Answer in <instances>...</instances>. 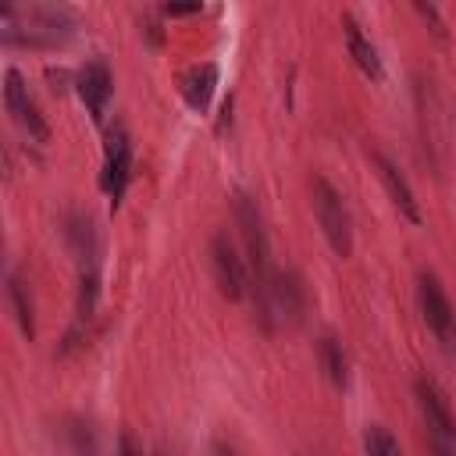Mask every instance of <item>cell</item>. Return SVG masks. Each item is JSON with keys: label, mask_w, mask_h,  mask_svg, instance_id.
<instances>
[{"label": "cell", "mask_w": 456, "mask_h": 456, "mask_svg": "<svg viewBox=\"0 0 456 456\" xmlns=\"http://www.w3.org/2000/svg\"><path fill=\"white\" fill-rule=\"evenodd\" d=\"M317 360H321L324 378L335 388H346L349 385V356H346V346L335 335H321L317 338Z\"/></svg>", "instance_id": "obj_15"}, {"label": "cell", "mask_w": 456, "mask_h": 456, "mask_svg": "<svg viewBox=\"0 0 456 456\" xmlns=\"http://www.w3.org/2000/svg\"><path fill=\"white\" fill-rule=\"evenodd\" d=\"M413 399H417V410L424 417V428H428V438H438V442H452L456 445V413L445 399V392L431 381V378H417L413 381Z\"/></svg>", "instance_id": "obj_5"}, {"label": "cell", "mask_w": 456, "mask_h": 456, "mask_svg": "<svg viewBox=\"0 0 456 456\" xmlns=\"http://www.w3.org/2000/svg\"><path fill=\"white\" fill-rule=\"evenodd\" d=\"M413 11H417L424 21H431V32H435V36H445V25H442V18H438V11H435L431 4H413Z\"/></svg>", "instance_id": "obj_18"}, {"label": "cell", "mask_w": 456, "mask_h": 456, "mask_svg": "<svg viewBox=\"0 0 456 456\" xmlns=\"http://www.w3.org/2000/svg\"><path fill=\"white\" fill-rule=\"evenodd\" d=\"M7 303H11V314L21 328L25 338L36 335V303H32V292H28V281L21 274H7Z\"/></svg>", "instance_id": "obj_14"}, {"label": "cell", "mask_w": 456, "mask_h": 456, "mask_svg": "<svg viewBox=\"0 0 456 456\" xmlns=\"http://www.w3.org/2000/svg\"><path fill=\"white\" fill-rule=\"evenodd\" d=\"M75 86H78V96H82L89 118H93V121H103L107 100H110V93H114V75H110L107 61H89V64L78 71Z\"/></svg>", "instance_id": "obj_9"}, {"label": "cell", "mask_w": 456, "mask_h": 456, "mask_svg": "<svg viewBox=\"0 0 456 456\" xmlns=\"http://www.w3.org/2000/svg\"><path fill=\"white\" fill-rule=\"evenodd\" d=\"M363 452H367V456H403L399 438H395L385 424H370V428L363 431Z\"/></svg>", "instance_id": "obj_17"}, {"label": "cell", "mask_w": 456, "mask_h": 456, "mask_svg": "<svg viewBox=\"0 0 456 456\" xmlns=\"http://www.w3.org/2000/svg\"><path fill=\"white\" fill-rule=\"evenodd\" d=\"M342 32H346V43H349V57L356 61V68L367 75V78H381V57H378V46L360 32L356 18H342Z\"/></svg>", "instance_id": "obj_12"}, {"label": "cell", "mask_w": 456, "mask_h": 456, "mask_svg": "<svg viewBox=\"0 0 456 456\" xmlns=\"http://www.w3.org/2000/svg\"><path fill=\"white\" fill-rule=\"evenodd\" d=\"M310 200H314V214H317V221H321V232H324L331 253L346 260V256L353 253V217H349V207H346L342 192H338L328 178L314 175V182H310Z\"/></svg>", "instance_id": "obj_2"}, {"label": "cell", "mask_w": 456, "mask_h": 456, "mask_svg": "<svg viewBox=\"0 0 456 456\" xmlns=\"http://www.w3.org/2000/svg\"><path fill=\"white\" fill-rule=\"evenodd\" d=\"M118 456H142V445H139V438H135L132 431H121V438H118Z\"/></svg>", "instance_id": "obj_19"}, {"label": "cell", "mask_w": 456, "mask_h": 456, "mask_svg": "<svg viewBox=\"0 0 456 456\" xmlns=\"http://www.w3.org/2000/svg\"><path fill=\"white\" fill-rule=\"evenodd\" d=\"M428 452H431V456H456V445H452V442H438V438H428Z\"/></svg>", "instance_id": "obj_21"}, {"label": "cell", "mask_w": 456, "mask_h": 456, "mask_svg": "<svg viewBox=\"0 0 456 456\" xmlns=\"http://www.w3.org/2000/svg\"><path fill=\"white\" fill-rule=\"evenodd\" d=\"M64 239H68V246L82 267H96V232H93V221L86 214L64 217Z\"/></svg>", "instance_id": "obj_13"}, {"label": "cell", "mask_w": 456, "mask_h": 456, "mask_svg": "<svg viewBox=\"0 0 456 456\" xmlns=\"http://www.w3.org/2000/svg\"><path fill=\"white\" fill-rule=\"evenodd\" d=\"M128 175H132V139L128 132L118 125L107 132V146H103V167H100V189L110 196V203L118 207L125 189H128Z\"/></svg>", "instance_id": "obj_6"}, {"label": "cell", "mask_w": 456, "mask_h": 456, "mask_svg": "<svg viewBox=\"0 0 456 456\" xmlns=\"http://www.w3.org/2000/svg\"><path fill=\"white\" fill-rule=\"evenodd\" d=\"M210 271H214V281L221 289V296L228 299H242L249 292V271H246V260L239 256L235 242L217 232L210 239Z\"/></svg>", "instance_id": "obj_4"}, {"label": "cell", "mask_w": 456, "mask_h": 456, "mask_svg": "<svg viewBox=\"0 0 456 456\" xmlns=\"http://www.w3.org/2000/svg\"><path fill=\"white\" fill-rule=\"evenodd\" d=\"M64 438H68L71 456H96L93 428H89L82 417H68V420H64Z\"/></svg>", "instance_id": "obj_16"}, {"label": "cell", "mask_w": 456, "mask_h": 456, "mask_svg": "<svg viewBox=\"0 0 456 456\" xmlns=\"http://www.w3.org/2000/svg\"><path fill=\"white\" fill-rule=\"evenodd\" d=\"M214 456H242V452H239V449H235L232 442H224V438H217V442H214Z\"/></svg>", "instance_id": "obj_22"}, {"label": "cell", "mask_w": 456, "mask_h": 456, "mask_svg": "<svg viewBox=\"0 0 456 456\" xmlns=\"http://www.w3.org/2000/svg\"><path fill=\"white\" fill-rule=\"evenodd\" d=\"M235 224H239V235H242L246 260H249L253 274L264 278L271 271V242H267V232H264V214H260L256 200L246 196V192H235Z\"/></svg>", "instance_id": "obj_3"}, {"label": "cell", "mask_w": 456, "mask_h": 456, "mask_svg": "<svg viewBox=\"0 0 456 456\" xmlns=\"http://www.w3.org/2000/svg\"><path fill=\"white\" fill-rule=\"evenodd\" d=\"M256 310L267 328H292L306 314V285L303 278L285 267V271H267L256 278Z\"/></svg>", "instance_id": "obj_1"}, {"label": "cell", "mask_w": 456, "mask_h": 456, "mask_svg": "<svg viewBox=\"0 0 456 456\" xmlns=\"http://www.w3.org/2000/svg\"><path fill=\"white\" fill-rule=\"evenodd\" d=\"M217 89V64L214 61H203V64H192L185 75H182V96L192 110H207L210 107V96Z\"/></svg>", "instance_id": "obj_11"}, {"label": "cell", "mask_w": 456, "mask_h": 456, "mask_svg": "<svg viewBox=\"0 0 456 456\" xmlns=\"http://www.w3.org/2000/svg\"><path fill=\"white\" fill-rule=\"evenodd\" d=\"M374 167H378V178H381V185H385V192H388V200L395 203V210L406 217V221H420V207H417V196H413V189H410V182L403 178V171L385 157V153H374Z\"/></svg>", "instance_id": "obj_10"}, {"label": "cell", "mask_w": 456, "mask_h": 456, "mask_svg": "<svg viewBox=\"0 0 456 456\" xmlns=\"http://www.w3.org/2000/svg\"><path fill=\"white\" fill-rule=\"evenodd\" d=\"M4 103H7V110L14 114V121L28 132V139H36V142H46V139H50V125H46V118L39 114L36 100L28 96L25 78H21L14 68L4 75Z\"/></svg>", "instance_id": "obj_8"}, {"label": "cell", "mask_w": 456, "mask_h": 456, "mask_svg": "<svg viewBox=\"0 0 456 456\" xmlns=\"http://www.w3.org/2000/svg\"><path fill=\"white\" fill-rule=\"evenodd\" d=\"M160 11H164L167 18H182V14H200L203 4H164Z\"/></svg>", "instance_id": "obj_20"}, {"label": "cell", "mask_w": 456, "mask_h": 456, "mask_svg": "<svg viewBox=\"0 0 456 456\" xmlns=\"http://www.w3.org/2000/svg\"><path fill=\"white\" fill-rule=\"evenodd\" d=\"M417 303H420L424 324H428L445 346H452V338H456V306L449 303L442 281H438L431 271H424V274L417 278Z\"/></svg>", "instance_id": "obj_7"}]
</instances>
